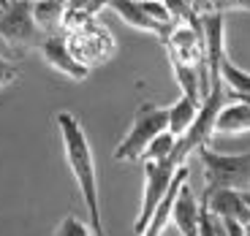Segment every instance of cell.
Listing matches in <instances>:
<instances>
[{
  "label": "cell",
  "mask_w": 250,
  "mask_h": 236,
  "mask_svg": "<svg viewBox=\"0 0 250 236\" xmlns=\"http://www.w3.org/2000/svg\"><path fill=\"white\" fill-rule=\"evenodd\" d=\"M57 128H60L62 149H65V160L74 174L76 185L82 190V198L87 206L90 215V228L95 236H106L104 234V220H101V201H98V177H95V157L90 149L87 133L82 128V122L71 112H57L55 117Z\"/></svg>",
  "instance_id": "1"
},
{
  "label": "cell",
  "mask_w": 250,
  "mask_h": 236,
  "mask_svg": "<svg viewBox=\"0 0 250 236\" xmlns=\"http://www.w3.org/2000/svg\"><path fill=\"white\" fill-rule=\"evenodd\" d=\"M166 131H169V106L142 103L136 109V114H133V122L128 128V133H125V138L114 149V160L120 163L142 160L147 147Z\"/></svg>",
  "instance_id": "2"
},
{
  "label": "cell",
  "mask_w": 250,
  "mask_h": 236,
  "mask_svg": "<svg viewBox=\"0 0 250 236\" xmlns=\"http://www.w3.org/2000/svg\"><path fill=\"white\" fill-rule=\"evenodd\" d=\"M196 155H199L201 166H204V182H207L204 193L250 190V152L223 155V152H215L209 147H201Z\"/></svg>",
  "instance_id": "3"
},
{
  "label": "cell",
  "mask_w": 250,
  "mask_h": 236,
  "mask_svg": "<svg viewBox=\"0 0 250 236\" xmlns=\"http://www.w3.org/2000/svg\"><path fill=\"white\" fill-rule=\"evenodd\" d=\"M0 38L14 52L38 49L44 44L46 33L33 19V0H8V6L0 14Z\"/></svg>",
  "instance_id": "4"
},
{
  "label": "cell",
  "mask_w": 250,
  "mask_h": 236,
  "mask_svg": "<svg viewBox=\"0 0 250 236\" xmlns=\"http://www.w3.org/2000/svg\"><path fill=\"white\" fill-rule=\"evenodd\" d=\"M182 168V166H180ZM180 168L174 166L171 160H163V163H144V196H142V212H139L136 223H133V234L142 236L150 225L152 215L158 212L161 201L166 198L171 182H174L177 171Z\"/></svg>",
  "instance_id": "5"
},
{
  "label": "cell",
  "mask_w": 250,
  "mask_h": 236,
  "mask_svg": "<svg viewBox=\"0 0 250 236\" xmlns=\"http://www.w3.org/2000/svg\"><path fill=\"white\" fill-rule=\"evenodd\" d=\"M68 38V46L74 52V57L82 62V65H93V62H104L114 49V41L109 36V30L98 25V22H90L87 27H82V30L71 33Z\"/></svg>",
  "instance_id": "6"
},
{
  "label": "cell",
  "mask_w": 250,
  "mask_h": 236,
  "mask_svg": "<svg viewBox=\"0 0 250 236\" xmlns=\"http://www.w3.org/2000/svg\"><path fill=\"white\" fill-rule=\"evenodd\" d=\"M201 30H204V52H207V68H209V87L223 84L220 68L226 62V17L218 11L201 17Z\"/></svg>",
  "instance_id": "7"
},
{
  "label": "cell",
  "mask_w": 250,
  "mask_h": 236,
  "mask_svg": "<svg viewBox=\"0 0 250 236\" xmlns=\"http://www.w3.org/2000/svg\"><path fill=\"white\" fill-rule=\"evenodd\" d=\"M38 52H41V57L46 60V65H52L55 71H60L62 76H68V79H74V81L87 79L90 68L82 65V62L74 57V52H71V46H68V38L62 36V33L46 36L44 44L38 46Z\"/></svg>",
  "instance_id": "8"
},
{
  "label": "cell",
  "mask_w": 250,
  "mask_h": 236,
  "mask_svg": "<svg viewBox=\"0 0 250 236\" xmlns=\"http://www.w3.org/2000/svg\"><path fill=\"white\" fill-rule=\"evenodd\" d=\"M201 204L207 206V212L218 220H234L239 225H250V209L245 204L239 190H215L204 193Z\"/></svg>",
  "instance_id": "9"
},
{
  "label": "cell",
  "mask_w": 250,
  "mask_h": 236,
  "mask_svg": "<svg viewBox=\"0 0 250 236\" xmlns=\"http://www.w3.org/2000/svg\"><path fill=\"white\" fill-rule=\"evenodd\" d=\"M199 215H201V201L196 198V193L185 182L177 193L174 206H171V223L182 236H199Z\"/></svg>",
  "instance_id": "10"
},
{
  "label": "cell",
  "mask_w": 250,
  "mask_h": 236,
  "mask_svg": "<svg viewBox=\"0 0 250 236\" xmlns=\"http://www.w3.org/2000/svg\"><path fill=\"white\" fill-rule=\"evenodd\" d=\"M109 8H114V11H117V17L123 19L125 25L136 27V30H142V33H152V36H158L161 41L171 33V27H163V25H158L155 19L147 17L136 0H112V3H109Z\"/></svg>",
  "instance_id": "11"
},
{
  "label": "cell",
  "mask_w": 250,
  "mask_h": 236,
  "mask_svg": "<svg viewBox=\"0 0 250 236\" xmlns=\"http://www.w3.org/2000/svg\"><path fill=\"white\" fill-rule=\"evenodd\" d=\"M250 131V106L248 103H229L220 109L215 119V136H239Z\"/></svg>",
  "instance_id": "12"
},
{
  "label": "cell",
  "mask_w": 250,
  "mask_h": 236,
  "mask_svg": "<svg viewBox=\"0 0 250 236\" xmlns=\"http://www.w3.org/2000/svg\"><path fill=\"white\" fill-rule=\"evenodd\" d=\"M65 11H68L65 0H33V19L46 36H52V33H57V27H62Z\"/></svg>",
  "instance_id": "13"
},
{
  "label": "cell",
  "mask_w": 250,
  "mask_h": 236,
  "mask_svg": "<svg viewBox=\"0 0 250 236\" xmlns=\"http://www.w3.org/2000/svg\"><path fill=\"white\" fill-rule=\"evenodd\" d=\"M199 109L201 106L196 103V100L185 98L182 95L180 100H174V103L169 106V133L174 138H182L188 131H190V125L196 122V117H199Z\"/></svg>",
  "instance_id": "14"
},
{
  "label": "cell",
  "mask_w": 250,
  "mask_h": 236,
  "mask_svg": "<svg viewBox=\"0 0 250 236\" xmlns=\"http://www.w3.org/2000/svg\"><path fill=\"white\" fill-rule=\"evenodd\" d=\"M220 76H223V87H229V95H231L237 103L250 106V74L248 71H242L239 65H234V62L226 57L223 68H220Z\"/></svg>",
  "instance_id": "15"
},
{
  "label": "cell",
  "mask_w": 250,
  "mask_h": 236,
  "mask_svg": "<svg viewBox=\"0 0 250 236\" xmlns=\"http://www.w3.org/2000/svg\"><path fill=\"white\" fill-rule=\"evenodd\" d=\"M174 144H177V138L171 136L169 131L161 133V136H158L155 141L147 147V152H144L142 160H144V163H163V160H169L171 152H174Z\"/></svg>",
  "instance_id": "16"
},
{
  "label": "cell",
  "mask_w": 250,
  "mask_h": 236,
  "mask_svg": "<svg viewBox=\"0 0 250 236\" xmlns=\"http://www.w3.org/2000/svg\"><path fill=\"white\" fill-rule=\"evenodd\" d=\"M55 236H95V234H93V228H90L87 223H82L76 215H65V217L57 223Z\"/></svg>",
  "instance_id": "17"
},
{
  "label": "cell",
  "mask_w": 250,
  "mask_h": 236,
  "mask_svg": "<svg viewBox=\"0 0 250 236\" xmlns=\"http://www.w3.org/2000/svg\"><path fill=\"white\" fill-rule=\"evenodd\" d=\"M17 76H19V68L14 65L11 60H6V57L0 55V90L8 87V84H14Z\"/></svg>",
  "instance_id": "18"
},
{
  "label": "cell",
  "mask_w": 250,
  "mask_h": 236,
  "mask_svg": "<svg viewBox=\"0 0 250 236\" xmlns=\"http://www.w3.org/2000/svg\"><path fill=\"white\" fill-rule=\"evenodd\" d=\"M215 11H250V0H215Z\"/></svg>",
  "instance_id": "19"
},
{
  "label": "cell",
  "mask_w": 250,
  "mask_h": 236,
  "mask_svg": "<svg viewBox=\"0 0 250 236\" xmlns=\"http://www.w3.org/2000/svg\"><path fill=\"white\" fill-rule=\"evenodd\" d=\"M190 8H193L199 17H204V14L215 11V0H190Z\"/></svg>",
  "instance_id": "20"
},
{
  "label": "cell",
  "mask_w": 250,
  "mask_h": 236,
  "mask_svg": "<svg viewBox=\"0 0 250 236\" xmlns=\"http://www.w3.org/2000/svg\"><path fill=\"white\" fill-rule=\"evenodd\" d=\"M223 225H226V234L229 236H245V225L234 223V220H223Z\"/></svg>",
  "instance_id": "21"
},
{
  "label": "cell",
  "mask_w": 250,
  "mask_h": 236,
  "mask_svg": "<svg viewBox=\"0 0 250 236\" xmlns=\"http://www.w3.org/2000/svg\"><path fill=\"white\" fill-rule=\"evenodd\" d=\"M242 198H245V204H248V209H250V190L242 193Z\"/></svg>",
  "instance_id": "22"
},
{
  "label": "cell",
  "mask_w": 250,
  "mask_h": 236,
  "mask_svg": "<svg viewBox=\"0 0 250 236\" xmlns=\"http://www.w3.org/2000/svg\"><path fill=\"white\" fill-rule=\"evenodd\" d=\"M245 236H250V225H245Z\"/></svg>",
  "instance_id": "23"
},
{
  "label": "cell",
  "mask_w": 250,
  "mask_h": 236,
  "mask_svg": "<svg viewBox=\"0 0 250 236\" xmlns=\"http://www.w3.org/2000/svg\"><path fill=\"white\" fill-rule=\"evenodd\" d=\"M0 14H3V8H0Z\"/></svg>",
  "instance_id": "24"
}]
</instances>
